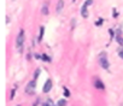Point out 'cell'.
I'll return each mask as SVG.
<instances>
[{"label":"cell","instance_id":"5","mask_svg":"<svg viewBox=\"0 0 123 106\" xmlns=\"http://www.w3.org/2000/svg\"><path fill=\"white\" fill-rule=\"evenodd\" d=\"M94 86H95V88H98V89H104V84H103V82L98 78V80H95V82H94Z\"/></svg>","mask_w":123,"mask_h":106},{"label":"cell","instance_id":"8","mask_svg":"<svg viewBox=\"0 0 123 106\" xmlns=\"http://www.w3.org/2000/svg\"><path fill=\"white\" fill-rule=\"evenodd\" d=\"M42 13H43V15H48V7H47V5H43V7H42Z\"/></svg>","mask_w":123,"mask_h":106},{"label":"cell","instance_id":"6","mask_svg":"<svg viewBox=\"0 0 123 106\" xmlns=\"http://www.w3.org/2000/svg\"><path fill=\"white\" fill-rule=\"evenodd\" d=\"M87 7H88V6H86V5H83V6H82V10H81V15H82V17H83V18L88 17V11H87Z\"/></svg>","mask_w":123,"mask_h":106},{"label":"cell","instance_id":"2","mask_svg":"<svg viewBox=\"0 0 123 106\" xmlns=\"http://www.w3.org/2000/svg\"><path fill=\"white\" fill-rule=\"evenodd\" d=\"M99 62L104 69H109V62H107V57L105 53H100L99 54Z\"/></svg>","mask_w":123,"mask_h":106},{"label":"cell","instance_id":"14","mask_svg":"<svg viewBox=\"0 0 123 106\" xmlns=\"http://www.w3.org/2000/svg\"><path fill=\"white\" fill-rule=\"evenodd\" d=\"M118 54H119V57L123 59V51H119V53H118Z\"/></svg>","mask_w":123,"mask_h":106},{"label":"cell","instance_id":"11","mask_svg":"<svg viewBox=\"0 0 123 106\" xmlns=\"http://www.w3.org/2000/svg\"><path fill=\"white\" fill-rule=\"evenodd\" d=\"M64 105H65V100H59L58 106H64Z\"/></svg>","mask_w":123,"mask_h":106},{"label":"cell","instance_id":"9","mask_svg":"<svg viewBox=\"0 0 123 106\" xmlns=\"http://www.w3.org/2000/svg\"><path fill=\"white\" fill-rule=\"evenodd\" d=\"M42 35H43V27H41V28H40V36H39V41H41Z\"/></svg>","mask_w":123,"mask_h":106},{"label":"cell","instance_id":"1","mask_svg":"<svg viewBox=\"0 0 123 106\" xmlns=\"http://www.w3.org/2000/svg\"><path fill=\"white\" fill-rule=\"evenodd\" d=\"M23 42H24V31L21 30L17 35V39H16V46H17V49L19 53L23 51Z\"/></svg>","mask_w":123,"mask_h":106},{"label":"cell","instance_id":"12","mask_svg":"<svg viewBox=\"0 0 123 106\" xmlns=\"http://www.w3.org/2000/svg\"><path fill=\"white\" fill-rule=\"evenodd\" d=\"M117 41H118V42H119V43H121V45H122V46H123V39H122V37H121V36H119V35H118V36H117Z\"/></svg>","mask_w":123,"mask_h":106},{"label":"cell","instance_id":"7","mask_svg":"<svg viewBox=\"0 0 123 106\" xmlns=\"http://www.w3.org/2000/svg\"><path fill=\"white\" fill-rule=\"evenodd\" d=\"M63 6H64V1H63V0H59L58 4H57V11L59 12L62 9H63Z\"/></svg>","mask_w":123,"mask_h":106},{"label":"cell","instance_id":"3","mask_svg":"<svg viewBox=\"0 0 123 106\" xmlns=\"http://www.w3.org/2000/svg\"><path fill=\"white\" fill-rule=\"evenodd\" d=\"M34 90H35V81H31V82H29V84L27 86L25 92H27L28 94H34Z\"/></svg>","mask_w":123,"mask_h":106},{"label":"cell","instance_id":"4","mask_svg":"<svg viewBox=\"0 0 123 106\" xmlns=\"http://www.w3.org/2000/svg\"><path fill=\"white\" fill-rule=\"evenodd\" d=\"M51 88H52V81L51 80H47L46 81V83H45V86H43V93H48L49 90H51Z\"/></svg>","mask_w":123,"mask_h":106},{"label":"cell","instance_id":"10","mask_svg":"<svg viewBox=\"0 0 123 106\" xmlns=\"http://www.w3.org/2000/svg\"><path fill=\"white\" fill-rule=\"evenodd\" d=\"M42 106H54V105H53L52 100H48V101H47V102H45V104H43Z\"/></svg>","mask_w":123,"mask_h":106},{"label":"cell","instance_id":"13","mask_svg":"<svg viewBox=\"0 0 123 106\" xmlns=\"http://www.w3.org/2000/svg\"><path fill=\"white\" fill-rule=\"evenodd\" d=\"M64 94H65L67 96H69V95H70V93H69V90H68V89H65V88H64Z\"/></svg>","mask_w":123,"mask_h":106}]
</instances>
